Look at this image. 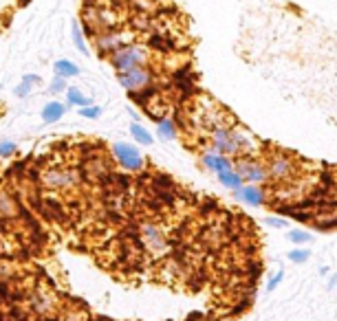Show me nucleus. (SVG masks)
Returning a JSON list of instances; mask_svg holds the SVG:
<instances>
[{
    "label": "nucleus",
    "mask_w": 337,
    "mask_h": 321,
    "mask_svg": "<svg viewBox=\"0 0 337 321\" xmlns=\"http://www.w3.org/2000/svg\"><path fill=\"white\" fill-rule=\"evenodd\" d=\"M139 240H141L143 251L152 257H165L174 251V242L168 235L165 227L152 218L139 222Z\"/></svg>",
    "instance_id": "nucleus-1"
},
{
    "label": "nucleus",
    "mask_w": 337,
    "mask_h": 321,
    "mask_svg": "<svg viewBox=\"0 0 337 321\" xmlns=\"http://www.w3.org/2000/svg\"><path fill=\"white\" fill-rule=\"evenodd\" d=\"M84 171L80 167L71 165H49L42 167L40 174V187L49 192H71L84 183Z\"/></svg>",
    "instance_id": "nucleus-2"
},
{
    "label": "nucleus",
    "mask_w": 337,
    "mask_h": 321,
    "mask_svg": "<svg viewBox=\"0 0 337 321\" xmlns=\"http://www.w3.org/2000/svg\"><path fill=\"white\" fill-rule=\"evenodd\" d=\"M111 66L115 68V73H128L139 66H150L152 62V48L146 42H130L126 46H121L119 51H115L108 57Z\"/></svg>",
    "instance_id": "nucleus-3"
},
{
    "label": "nucleus",
    "mask_w": 337,
    "mask_h": 321,
    "mask_svg": "<svg viewBox=\"0 0 337 321\" xmlns=\"http://www.w3.org/2000/svg\"><path fill=\"white\" fill-rule=\"evenodd\" d=\"M267 156V171L273 185H287L297 180L300 176V165H297V156L284 150H271Z\"/></svg>",
    "instance_id": "nucleus-4"
},
{
    "label": "nucleus",
    "mask_w": 337,
    "mask_h": 321,
    "mask_svg": "<svg viewBox=\"0 0 337 321\" xmlns=\"http://www.w3.org/2000/svg\"><path fill=\"white\" fill-rule=\"evenodd\" d=\"M135 42V31H128V29H108V31H102L93 38V44H95V51L99 53V57H111L115 51H119L121 46L126 44Z\"/></svg>",
    "instance_id": "nucleus-5"
},
{
    "label": "nucleus",
    "mask_w": 337,
    "mask_h": 321,
    "mask_svg": "<svg viewBox=\"0 0 337 321\" xmlns=\"http://www.w3.org/2000/svg\"><path fill=\"white\" fill-rule=\"evenodd\" d=\"M234 170L240 174V178L247 185H262L271 183L269 171H267V163L258 156H238L234 161Z\"/></svg>",
    "instance_id": "nucleus-6"
},
{
    "label": "nucleus",
    "mask_w": 337,
    "mask_h": 321,
    "mask_svg": "<svg viewBox=\"0 0 337 321\" xmlns=\"http://www.w3.org/2000/svg\"><path fill=\"white\" fill-rule=\"evenodd\" d=\"M234 126H236L234 121H227L209 130L207 139H209V148L214 152L223 154V156H238V145H236V139H234Z\"/></svg>",
    "instance_id": "nucleus-7"
},
{
    "label": "nucleus",
    "mask_w": 337,
    "mask_h": 321,
    "mask_svg": "<svg viewBox=\"0 0 337 321\" xmlns=\"http://www.w3.org/2000/svg\"><path fill=\"white\" fill-rule=\"evenodd\" d=\"M112 161L126 171H133V174H141L146 170V158L139 152L135 145L124 143V141H117L112 143Z\"/></svg>",
    "instance_id": "nucleus-8"
},
{
    "label": "nucleus",
    "mask_w": 337,
    "mask_h": 321,
    "mask_svg": "<svg viewBox=\"0 0 337 321\" xmlns=\"http://www.w3.org/2000/svg\"><path fill=\"white\" fill-rule=\"evenodd\" d=\"M117 82L130 95V92H139L155 86L157 73L152 66H139V68H133L128 73H117Z\"/></svg>",
    "instance_id": "nucleus-9"
},
{
    "label": "nucleus",
    "mask_w": 337,
    "mask_h": 321,
    "mask_svg": "<svg viewBox=\"0 0 337 321\" xmlns=\"http://www.w3.org/2000/svg\"><path fill=\"white\" fill-rule=\"evenodd\" d=\"M234 196L249 207H262V205L269 202V189L262 187V185H247L245 183L238 192H234Z\"/></svg>",
    "instance_id": "nucleus-10"
},
{
    "label": "nucleus",
    "mask_w": 337,
    "mask_h": 321,
    "mask_svg": "<svg viewBox=\"0 0 337 321\" xmlns=\"http://www.w3.org/2000/svg\"><path fill=\"white\" fill-rule=\"evenodd\" d=\"M67 108H68L67 104L53 99V101H49V104H45L40 117H42V121H45V123H55V121H60V119L67 114Z\"/></svg>",
    "instance_id": "nucleus-11"
},
{
    "label": "nucleus",
    "mask_w": 337,
    "mask_h": 321,
    "mask_svg": "<svg viewBox=\"0 0 337 321\" xmlns=\"http://www.w3.org/2000/svg\"><path fill=\"white\" fill-rule=\"evenodd\" d=\"M157 134L161 141H174L179 136V123L172 117H161L157 121Z\"/></svg>",
    "instance_id": "nucleus-12"
},
{
    "label": "nucleus",
    "mask_w": 337,
    "mask_h": 321,
    "mask_svg": "<svg viewBox=\"0 0 337 321\" xmlns=\"http://www.w3.org/2000/svg\"><path fill=\"white\" fill-rule=\"evenodd\" d=\"M148 46L152 48V53H174V48H177V44H174V40L170 38V35L165 33H155L150 35V40H148Z\"/></svg>",
    "instance_id": "nucleus-13"
},
{
    "label": "nucleus",
    "mask_w": 337,
    "mask_h": 321,
    "mask_svg": "<svg viewBox=\"0 0 337 321\" xmlns=\"http://www.w3.org/2000/svg\"><path fill=\"white\" fill-rule=\"evenodd\" d=\"M53 73L58 75V77L71 79V77H80L82 68L75 64V62H71V60H67V57H62V60H55V62H53Z\"/></svg>",
    "instance_id": "nucleus-14"
},
{
    "label": "nucleus",
    "mask_w": 337,
    "mask_h": 321,
    "mask_svg": "<svg viewBox=\"0 0 337 321\" xmlns=\"http://www.w3.org/2000/svg\"><path fill=\"white\" fill-rule=\"evenodd\" d=\"M71 38L75 48L82 53V55H90V48H89V38H86L84 29H82V22H73L71 26Z\"/></svg>",
    "instance_id": "nucleus-15"
},
{
    "label": "nucleus",
    "mask_w": 337,
    "mask_h": 321,
    "mask_svg": "<svg viewBox=\"0 0 337 321\" xmlns=\"http://www.w3.org/2000/svg\"><path fill=\"white\" fill-rule=\"evenodd\" d=\"M93 104H95V101L90 99V97H86L77 86H68V90H67V106H75V108L80 110V108H86V106H93Z\"/></svg>",
    "instance_id": "nucleus-16"
},
{
    "label": "nucleus",
    "mask_w": 337,
    "mask_h": 321,
    "mask_svg": "<svg viewBox=\"0 0 337 321\" xmlns=\"http://www.w3.org/2000/svg\"><path fill=\"white\" fill-rule=\"evenodd\" d=\"M216 178H218V183H221L223 187L231 189V192H238V189L245 185V180L240 178V174H238L236 170H229V171H223V174H216Z\"/></svg>",
    "instance_id": "nucleus-17"
},
{
    "label": "nucleus",
    "mask_w": 337,
    "mask_h": 321,
    "mask_svg": "<svg viewBox=\"0 0 337 321\" xmlns=\"http://www.w3.org/2000/svg\"><path fill=\"white\" fill-rule=\"evenodd\" d=\"M0 214L5 215V218H14V215L20 214L18 202H16L14 196L7 193V192H0Z\"/></svg>",
    "instance_id": "nucleus-18"
},
{
    "label": "nucleus",
    "mask_w": 337,
    "mask_h": 321,
    "mask_svg": "<svg viewBox=\"0 0 337 321\" xmlns=\"http://www.w3.org/2000/svg\"><path fill=\"white\" fill-rule=\"evenodd\" d=\"M130 134H133V139L137 141L139 145H152V134L141 126V123H137V121L130 123Z\"/></svg>",
    "instance_id": "nucleus-19"
},
{
    "label": "nucleus",
    "mask_w": 337,
    "mask_h": 321,
    "mask_svg": "<svg viewBox=\"0 0 337 321\" xmlns=\"http://www.w3.org/2000/svg\"><path fill=\"white\" fill-rule=\"evenodd\" d=\"M287 237L293 244H309V242L313 240V235H311L309 231H304V229H291V231L287 233Z\"/></svg>",
    "instance_id": "nucleus-20"
},
{
    "label": "nucleus",
    "mask_w": 337,
    "mask_h": 321,
    "mask_svg": "<svg viewBox=\"0 0 337 321\" xmlns=\"http://www.w3.org/2000/svg\"><path fill=\"white\" fill-rule=\"evenodd\" d=\"M196 209H199L201 215H207V218H212L214 214H221V205H218L214 198H207V200H203L199 207H196Z\"/></svg>",
    "instance_id": "nucleus-21"
},
{
    "label": "nucleus",
    "mask_w": 337,
    "mask_h": 321,
    "mask_svg": "<svg viewBox=\"0 0 337 321\" xmlns=\"http://www.w3.org/2000/svg\"><path fill=\"white\" fill-rule=\"evenodd\" d=\"M287 257H289V262H293V264H304V262H309L311 251H309V249H300V246H295V249H291V251L287 253Z\"/></svg>",
    "instance_id": "nucleus-22"
},
{
    "label": "nucleus",
    "mask_w": 337,
    "mask_h": 321,
    "mask_svg": "<svg viewBox=\"0 0 337 321\" xmlns=\"http://www.w3.org/2000/svg\"><path fill=\"white\" fill-rule=\"evenodd\" d=\"M229 170H234V158L218 154V156H216V165H214V174H223V171H229Z\"/></svg>",
    "instance_id": "nucleus-23"
},
{
    "label": "nucleus",
    "mask_w": 337,
    "mask_h": 321,
    "mask_svg": "<svg viewBox=\"0 0 337 321\" xmlns=\"http://www.w3.org/2000/svg\"><path fill=\"white\" fill-rule=\"evenodd\" d=\"M18 154V143L16 141H0V158H11Z\"/></svg>",
    "instance_id": "nucleus-24"
},
{
    "label": "nucleus",
    "mask_w": 337,
    "mask_h": 321,
    "mask_svg": "<svg viewBox=\"0 0 337 321\" xmlns=\"http://www.w3.org/2000/svg\"><path fill=\"white\" fill-rule=\"evenodd\" d=\"M68 79H64V77H58L55 75L53 79H51V84H49V92L51 95H60V92H67L68 90Z\"/></svg>",
    "instance_id": "nucleus-25"
},
{
    "label": "nucleus",
    "mask_w": 337,
    "mask_h": 321,
    "mask_svg": "<svg viewBox=\"0 0 337 321\" xmlns=\"http://www.w3.org/2000/svg\"><path fill=\"white\" fill-rule=\"evenodd\" d=\"M77 112H80V117H82V119H90V121H95V119L102 117V108H99L97 104L86 106V108H80Z\"/></svg>",
    "instance_id": "nucleus-26"
},
{
    "label": "nucleus",
    "mask_w": 337,
    "mask_h": 321,
    "mask_svg": "<svg viewBox=\"0 0 337 321\" xmlns=\"http://www.w3.org/2000/svg\"><path fill=\"white\" fill-rule=\"evenodd\" d=\"M265 224H267V227H273V229H284L289 224V220L282 218V215H267Z\"/></svg>",
    "instance_id": "nucleus-27"
},
{
    "label": "nucleus",
    "mask_w": 337,
    "mask_h": 321,
    "mask_svg": "<svg viewBox=\"0 0 337 321\" xmlns=\"http://www.w3.org/2000/svg\"><path fill=\"white\" fill-rule=\"evenodd\" d=\"M284 279V271H278L275 275H271V279L267 281V293H271V290H275L280 286V281Z\"/></svg>",
    "instance_id": "nucleus-28"
},
{
    "label": "nucleus",
    "mask_w": 337,
    "mask_h": 321,
    "mask_svg": "<svg viewBox=\"0 0 337 321\" xmlns=\"http://www.w3.org/2000/svg\"><path fill=\"white\" fill-rule=\"evenodd\" d=\"M31 90H33V86H29V84L20 82L18 86L14 88V95H16V97H20V99H24V97H29V95H31Z\"/></svg>",
    "instance_id": "nucleus-29"
},
{
    "label": "nucleus",
    "mask_w": 337,
    "mask_h": 321,
    "mask_svg": "<svg viewBox=\"0 0 337 321\" xmlns=\"http://www.w3.org/2000/svg\"><path fill=\"white\" fill-rule=\"evenodd\" d=\"M22 82H24V84H29V86H40V84H42V77H40V75L27 73V75L22 77Z\"/></svg>",
    "instance_id": "nucleus-30"
},
{
    "label": "nucleus",
    "mask_w": 337,
    "mask_h": 321,
    "mask_svg": "<svg viewBox=\"0 0 337 321\" xmlns=\"http://www.w3.org/2000/svg\"><path fill=\"white\" fill-rule=\"evenodd\" d=\"M337 286V273H333V277L328 279V288H335Z\"/></svg>",
    "instance_id": "nucleus-31"
},
{
    "label": "nucleus",
    "mask_w": 337,
    "mask_h": 321,
    "mask_svg": "<svg viewBox=\"0 0 337 321\" xmlns=\"http://www.w3.org/2000/svg\"><path fill=\"white\" fill-rule=\"evenodd\" d=\"M328 271H331L328 266H322V268H319V275H328Z\"/></svg>",
    "instance_id": "nucleus-32"
},
{
    "label": "nucleus",
    "mask_w": 337,
    "mask_h": 321,
    "mask_svg": "<svg viewBox=\"0 0 337 321\" xmlns=\"http://www.w3.org/2000/svg\"><path fill=\"white\" fill-rule=\"evenodd\" d=\"M225 321H229V319H225Z\"/></svg>",
    "instance_id": "nucleus-33"
}]
</instances>
